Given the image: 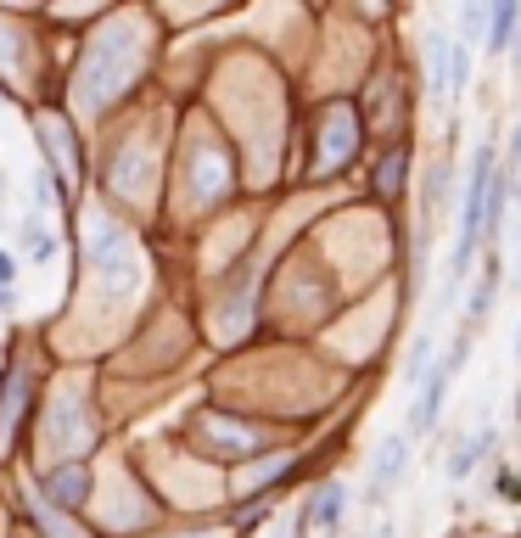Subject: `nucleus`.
I'll list each match as a JSON object with an SVG mask.
<instances>
[{
	"label": "nucleus",
	"mask_w": 521,
	"mask_h": 538,
	"mask_svg": "<svg viewBox=\"0 0 521 538\" xmlns=\"http://www.w3.org/2000/svg\"><path fill=\"white\" fill-rule=\"evenodd\" d=\"M516 421H521V404H516Z\"/></svg>",
	"instance_id": "22"
},
{
	"label": "nucleus",
	"mask_w": 521,
	"mask_h": 538,
	"mask_svg": "<svg viewBox=\"0 0 521 538\" xmlns=\"http://www.w3.org/2000/svg\"><path fill=\"white\" fill-rule=\"evenodd\" d=\"M398 191H404V146H393V152L381 157V169H376V197L393 202Z\"/></svg>",
	"instance_id": "7"
},
{
	"label": "nucleus",
	"mask_w": 521,
	"mask_h": 538,
	"mask_svg": "<svg viewBox=\"0 0 521 538\" xmlns=\"http://www.w3.org/2000/svg\"><path fill=\"white\" fill-rule=\"evenodd\" d=\"M482 29H488V12H482V6H465V34H471V40H477Z\"/></svg>",
	"instance_id": "16"
},
{
	"label": "nucleus",
	"mask_w": 521,
	"mask_h": 538,
	"mask_svg": "<svg viewBox=\"0 0 521 538\" xmlns=\"http://www.w3.org/2000/svg\"><path fill=\"white\" fill-rule=\"evenodd\" d=\"M404 454H409V438H404V432H393V438L376 443V466H370V499H387V488H393L398 471H404Z\"/></svg>",
	"instance_id": "4"
},
{
	"label": "nucleus",
	"mask_w": 521,
	"mask_h": 538,
	"mask_svg": "<svg viewBox=\"0 0 521 538\" xmlns=\"http://www.w3.org/2000/svg\"><path fill=\"white\" fill-rule=\"evenodd\" d=\"M342 510H348V488L331 477V482H320V488L303 499V522H309V533H325V538H331V533L342 527Z\"/></svg>",
	"instance_id": "2"
},
{
	"label": "nucleus",
	"mask_w": 521,
	"mask_h": 538,
	"mask_svg": "<svg viewBox=\"0 0 521 538\" xmlns=\"http://www.w3.org/2000/svg\"><path fill=\"white\" fill-rule=\"evenodd\" d=\"M465 354H471V337H460V342L449 348V354H443V365H432V370H426L421 398H415V410H409V432H415V438H426V432L437 426V410H443V393H449L454 370L465 365ZM409 432H404V438H409Z\"/></svg>",
	"instance_id": "1"
},
{
	"label": "nucleus",
	"mask_w": 521,
	"mask_h": 538,
	"mask_svg": "<svg viewBox=\"0 0 521 538\" xmlns=\"http://www.w3.org/2000/svg\"><path fill=\"white\" fill-rule=\"evenodd\" d=\"M275 538H309V522H303V510H297L292 522H286V533H275Z\"/></svg>",
	"instance_id": "17"
},
{
	"label": "nucleus",
	"mask_w": 521,
	"mask_h": 538,
	"mask_svg": "<svg viewBox=\"0 0 521 538\" xmlns=\"http://www.w3.org/2000/svg\"><path fill=\"white\" fill-rule=\"evenodd\" d=\"M90 499V471L85 466H57L45 477V505L51 510H79Z\"/></svg>",
	"instance_id": "3"
},
{
	"label": "nucleus",
	"mask_w": 521,
	"mask_h": 538,
	"mask_svg": "<svg viewBox=\"0 0 521 538\" xmlns=\"http://www.w3.org/2000/svg\"><path fill=\"white\" fill-rule=\"evenodd\" d=\"M426 62H432V90L449 96V40H426Z\"/></svg>",
	"instance_id": "9"
},
{
	"label": "nucleus",
	"mask_w": 521,
	"mask_h": 538,
	"mask_svg": "<svg viewBox=\"0 0 521 538\" xmlns=\"http://www.w3.org/2000/svg\"><path fill=\"white\" fill-rule=\"evenodd\" d=\"M493 494H499V499H516V505H521V477H516V471H499V477H493Z\"/></svg>",
	"instance_id": "14"
},
{
	"label": "nucleus",
	"mask_w": 521,
	"mask_h": 538,
	"mask_svg": "<svg viewBox=\"0 0 521 538\" xmlns=\"http://www.w3.org/2000/svg\"><path fill=\"white\" fill-rule=\"evenodd\" d=\"M488 449H493V426H482L477 438H460V443H454V449H449V466H443V471H449V482H465V477H471V471H477V460H482Z\"/></svg>",
	"instance_id": "5"
},
{
	"label": "nucleus",
	"mask_w": 521,
	"mask_h": 538,
	"mask_svg": "<svg viewBox=\"0 0 521 538\" xmlns=\"http://www.w3.org/2000/svg\"><path fill=\"white\" fill-rule=\"evenodd\" d=\"M465 79H471V45H449V90H465Z\"/></svg>",
	"instance_id": "13"
},
{
	"label": "nucleus",
	"mask_w": 521,
	"mask_h": 538,
	"mask_svg": "<svg viewBox=\"0 0 521 538\" xmlns=\"http://www.w3.org/2000/svg\"><path fill=\"white\" fill-rule=\"evenodd\" d=\"M521 169V129H510V174Z\"/></svg>",
	"instance_id": "18"
},
{
	"label": "nucleus",
	"mask_w": 521,
	"mask_h": 538,
	"mask_svg": "<svg viewBox=\"0 0 521 538\" xmlns=\"http://www.w3.org/2000/svg\"><path fill=\"white\" fill-rule=\"evenodd\" d=\"M493 292H499V264H488V275L477 281V292H471V331L488 320V309H493Z\"/></svg>",
	"instance_id": "8"
},
{
	"label": "nucleus",
	"mask_w": 521,
	"mask_h": 538,
	"mask_svg": "<svg viewBox=\"0 0 521 538\" xmlns=\"http://www.w3.org/2000/svg\"><path fill=\"white\" fill-rule=\"evenodd\" d=\"M516 29H521V6L516 0H499V6L488 12V45L493 51H505V45L516 40Z\"/></svg>",
	"instance_id": "6"
},
{
	"label": "nucleus",
	"mask_w": 521,
	"mask_h": 538,
	"mask_svg": "<svg viewBox=\"0 0 521 538\" xmlns=\"http://www.w3.org/2000/svg\"><path fill=\"white\" fill-rule=\"evenodd\" d=\"M426 370H432V331H421V337H415V354H409L404 376H409V382H426Z\"/></svg>",
	"instance_id": "10"
},
{
	"label": "nucleus",
	"mask_w": 521,
	"mask_h": 538,
	"mask_svg": "<svg viewBox=\"0 0 521 538\" xmlns=\"http://www.w3.org/2000/svg\"><path fill=\"white\" fill-rule=\"evenodd\" d=\"M516 354H521V337H516Z\"/></svg>",
	"instance_id": "21"
},
{
	"label": "nucleus",
	"mask_w": 521,
	"mask_h": 538,
	"mask_svg": "<svg viewBox=\"0 0 521 538\" xmlns=\"http://www.w3.org/2000/svg\"><path fill=\"white\" fill-rule=\"evenodd\" d=\"M0 309H12V292H0Z\"/></svg>",
	"instance_id": "20"
},
{
	"label": "nucleus",
	"mask_w": 521,
	"mask_h": 538,
	"mask_svg": "<svg viewBox=\"0 0 521 538\" xmlns=\"http://www.w3.org/2000/svg\"><path fill=\"white\" fill-rule=\"evenodd\" d=\"M23 247H29V258H51V253H57V241L45 236L40 219H23Z\"/></svg>",
	"instance_id": "11"
},
{
	"label": "nucleus",
	"mask_w": 521,
	"mask_h": 538,
	"mask_svg": "<svg viewBox=\"0 0 521 538\" xmlns=\"http://www.w3.org/2000/svg\"><path fill=\"white\" fill-rule=\"evenodd\" d=\"M34 208H62V185H57V174H51V169L34 174Z\"/></svg>",
	"instance_id": "12"
},
{
	"label": "nucleus",
	"mask_w": 521,
	"mask_h": 538,
	"mask_svg": "<svg viewBox=\"0 0 521 538\" xmlns=\"http://www.w3.org/2000/svg\"><path fill=\"white\" fill-rule=\"evenodd\" d=\"M365 538H398V533H393V527H387V522H381L376 533H365Z\"/></svg>",
	"instance_id": "19"
},
{
	"label": "nucleus",
	"mask_w": 521,
	"mask_h": 538,
	"mask_svg": "<svg viewBox=\"0 0 521 538\" xmlns=\"http://www.w3.org/2000/svg\"><path fill=\"white\" fill-rule=\"evenodd\" d=\"M12 286H17V253L0 247V292H12Z\"/></svg>",
	"instance_id": "15"
}]
</instances>
